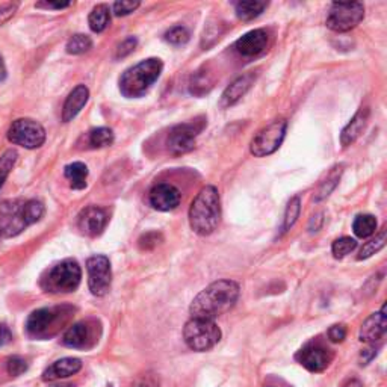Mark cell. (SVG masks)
<instances>
[{"instance_id": "obj_45", "label": "cell", "mask_w": 387, "mask_h": 387, "mask_svg": "<svg viewBox=\"0 0 387 387\" xmlns=\"http://www.w3.org/2000/svg\"><path fill=\"white\" fill-rule=\"evenodd\" d=\"M6 79V65L2 56H0V82H3Z\"/></svg>"}, {"instance_id": "obj_34", "label": "cell", "mask_w": 387, "mask_h": 387, "mask_svg": "<svg viewBox=\"0 0 387 387\" xmlns=\"http://www.w3.org/2000/svg\"><path fill=\"white\" fill-rule=\"evenodd\" d=\"M191 38L190 31L183 26H174L165 34V41L173 45H183Z\"/></svg>"}, {"instance_id": "obj_22", "label": "cell", "mask_w": 387, "mask_h": 387, "mask_svg": "<svg viewBox=\"0 0 387 387\" xmlns=\"http://www.w3.org/2000/svg\"><path fill=\"white\" fill-rule=\"evenodd\" d=\"M90 99V90L85 85H78L70 94L62 108V121L69 122L78 117L79 112L87 105Z\"/></svg>"}, {"instance_id": "obj_14", "label": "cell", "mask_w": 387, "mask_h": 387, "mask_svg": "<svg viewBox=\"0 0 387 387\" xmlns=\"http://www.w3.org/2000/svg\"><path fill=\"white\" fill-rule=\"evenodd\" d=\"M301 366L310 372H323L333 360V353L321 344H307L295 356Z\"/></svg>"}, {"instance_id": "obj_20", "label": "cell", "mask_w": 387, "mask_h": 387, "mask_svg": "<svg viewBox=\"0 0 387 387\" xmlns=\"http://www.w3.org/2000/svg\"><path fill=\"white\" fill-rule=\"evenodd\" d=\"M80 370H82V362L79 358L65 357L47 367V370L43 372V380L55 381V380L69 379V377L78 374Z\"/></svg>"}, {"instance_id": "obj_42", "label": "cell", "mask_w": 387, "mask_h": 387, "mask_svg": "<svg viewBox=\"0 0 387 387\" xmlns=\"http://www.w3.org/2000/svg\"><path fill=\"white\" fill-rule=\"evenodd\" d=\"M132 387H159V381L156 380L155 375H143L134 383Z\"/></svg>"}, {"instance_id": "obj_1", "label": "cell", "mask_w": 387, "mask_h": 387, "mask_svg": "<svg viewBox=\"0 0 387 387\" xmlns=\"http://www.w3.org/2000/svg\"><path fill=\"white\" fill-rule=\"evenodd\" d=\"M241 288L233 280H218L203 289L191 303L192 318L215 319L229 311L239 298Z\"/></svg>"}, {"instance_id": "obj_23", "label": "cell", "mask_w": 387, "mask_h": 387, "mask_svg": "<svg viewBox=\"0 0 387 387\" xmlns=\"http://www.w3.org/2000/svg\"><path fill=\"white\" fill-rule=\"evenodd\" d=\"M268 5V2H259V0H242V2L234 3V13L239 20L250 22L265 11Z\"/></svg>"}, {"instance_id": "obj_41", "label": "cell", "mask_w": 387, "mask_h": 387, "mask_svg": "<svg viewBox=\"0 0 387 387\" xmlns=\"http://www.w3.org/2000/svg\"><path fill=\"white\" fill-rule=\"evenodd\" d=\"M17 8H18L17 3H9L6 6L0 8V26H2L3 23H6L9 18H11L15 14Z\"/></svg>"}, {"instance_id": "obj_37", "label": "cell", "mask_w": 387, "mask_h": 387, "mask_svg": "<svg viewBox=\"0 0 387 387\" xmlns=\"http://www.w3.org/2000/svg\"><path fill=\"white\" fill-rule=\"evenodd\" d=\"M139 2H132V0H121V2H115L112 5V11L117 17H122V15H129L139 8Z\"/></svg>"}, {"instance_id": "obj_36", "label": "cell", "mask_w": 387, "mask_h": 387, "mask_svg": "<svg viewBox=\"0 0 387 387\" xmlns=\"http://www.w3.org/2000/svg\"><path fill=\"white\" fill-rule=\"evenodd\" d=\"M6 371H8L9 375H13V377L22 375V374H24L27 371V362L24 360V358H22V357L14 356V357H11L8 360Z\"/></svg>"}, {"instance_id": "obj_43", "label": "cell", "mask_w": 387, "mask_h": 387, "mask_svg": "<svg viewBox=\"0 0 387 387\" xmlns=\"http://www.w3.org/2000/svg\"><path fill=\"white\" fill-rule=\"evenodd\" d=\"M11 339H13V335L9 332V328L6 325H0V346L11 342Z\"/></svg>"}, {"instance_id": "obj_17", "label": "cell", "mask_w": 387, "mask_h": 387, "mask_svg": "<svg viewBox=\"0 0 387 387\" xmlns=\"http://www.w3.org/2000/svg\"><path fill=\"white\" fill-rule=\"evenodd\" d=\"M181 191L169 183H159L150 191V204L160 212L176 209L181 204Z\"/></svg>"}, {"instance_id": "obj_16", "label": "cell", "mask_w": 387, "mask_h": 387, "mask_svg": "<svg viewBox=\"0 0 387 387\" xmlns=\"http://www.w3.org/2000/svg\"><path fill=\"white\" fill-rule=\"evenodd\" d=\"M269 43V34L265 29H254L250 31L234 43V49L239 55L253 58L267 50Z\"/></svg>"}, {"instance_id": "obj_24", "label": "cell", "mask_w": 387, "mask_h": 387, "mask_svg": "<svg viewBox=\"0 0 387 387\" xmlns=\"http://www.w3.org/2000/svg\"><path fill=\"white\" fill-rule=\"evenodd\" d=\"M212 88H213V78L206 69L198 70L192 74V78L190 80V91L192 96L202 97L204 94L209 92Z\"/></svg>"}, {"instance_id": "obj_40", "label": "cell", "mask_w": 387, "mask_h": 387, "mask_svg": "<svg viewBox=\"0 0 387 387\" xmlns=\"http://www.w3.org/2000/svg\"><path fill=\"white\" fill-rule=\"evenodd\" d=\"M160 236L157 233H147L144 234L143 238L139 239V245H141V248H144V250H150V248H153L157 245V241H159Z\"/></svg>"}, {"instance_id": "obj_38", "label": "cell", "mask_w": 387, "mask_h": 387, "mask_svg": "<svg viewBox=\"0 0 387 387\" xmlns=\"http://www.w3.org/2000/svg\"><path fill=\"white\" fill-rule=\"evenodd\" d=\"M136 44H138V40L135 38V36H129V38H126L125 41H122V43L117 47L115 58H117V59L126 58V56H129L132 52L135 50Z\"/></svg>"}, {"instance_id": "obj_25", "label": "cell", "mask_w": 387, "mask_h": 387, "mask_svg": "<svg viewBox=\"0 0 387 387\" xmlns=\"http://www.w3.org/2000/svg\"><path fill=\"white\" fill-rule=\"evenodd\" d=\"M67 181L70 182V186L73 190H83L87 186V177H88V168L82 162H73L65 167L64 171Z\"/></svg>"}, {"instance_id": "obj_30", "label": "cell", "mask_w": 387, "mask_h": 387, "mask_svg": "<svg viewBox=\"0 0 387 387\" xmlns=\"http://www.w3.org/2000/svg\"><path fill=\"white\" fill-rule=\"evenodd\" d=\"M384 245H386V230H383L379 236H375V238L371 239L370 242H366L362 247L360 254H358L357 259L358 260L370 259L375 253H379L381 248H384Z\"/></svg>"}, {"instance_id": "obj_28", "label": "cell", "mask_w": 387, "mask_h": 387, "mask_svg": "<svg viewBox=\"0 0 387 387\" xmlns=\"http://www.w3.org/2000/svg\"><path fill=\"white\" fill-rule=\"evenodd\" d=\"M114 143V132L108 127H97L90 132L88 144L92 148H103L109 147Z\"/></svg>"}, {"instance_id": "obj_3", "label": "cell", "mask_w": 387, "mask_h": 387, "mask_svg": "<svg viewBox=\"0 0 387 387\" xmlns=\"http://www.w3.org/2000/svg\"><path fill=\"white\" fill-rule=\"evenodd\" d=\"M221 200L215 186H204L190 207V225L200 236L212 234L220 224Z\"/></svg>"}, {"instance_id": "obj_29", "label": "cell", "mask_w": 387, "mask_h": 387, "mask_svg": "<svg viewBox=\"0 0 387 387\" xmlns=\"http://www.w3.org/2000/svg\"><path fill=\"white\" fill-rule=\"evenodd\" d=\"M92 47V41L88 35L83 34H76L73 35L71 38L67 43V52L70 55H82L85 52H88Z\"/></svg>"}, {"instance_id": "obj_21", "label": "cell", "mask_w": 387, "mask_h": 387, "mask_svg": "<svg viewBox=\"0 0 387 387\" xmlns=\"http://www.w3.org/2000/svg\"><path fill=\"white\" fill-rule=\"evenodd\" d=\"M367 120H370V108L358 109L357 114L351 118V121L348 122L341 134V144L344 148L354 144L356 141L360 138L363 130L367 126Z\"/></svg>"}, {"instance_id": "obj_4", "label": "cell", "mask_w": 387, "mask_h": 387, "mask_svg": "<svg viewBox=\"0 0 387 387\" xmlns=\"http://www.w3.org/2000/svg\"><path fill=\"white\" fill-rule=\"evenodd\" d=\"M164 70V64L157 58L141 61L122 73L120 78V91L125 97L138 99L153 87Z\"/></svg>"}, {"instance_id": "obj_9", "label": "cell", "mask_w": 387, "mask_h": 387, "mask_svg": "<svg viewBox=\"0 0 387 387\" xmlns=\"http://www.w3.org/2000/svg\"><path fill=\"white\" fill-rule=\"evenodd\" d=\"M288 121L286 120H276L269 122L267 127L258 132V135L253 138L250 144V152L256 157H265L272 153H276L283 144V139L286 136Z\"/></svg>"}, {"instance_id": "obj_27", "label": "cell", "mask_w": 387, "mask_h": 387, "mask_svg": "<svg viewBox=\"0 0 387 387\" xmlns=\"http://www.w3.org/2000/svg\"><path fill=\"white\" fill-rule=\"evenodd\" d=\"M377 229V218L374 215H358L353 223V230L358 238H370Z\"/></svg>"}, {"instance_id": "obj_5", "label": "cell", "mask_w": 387, "mask_h": 387, "mask_svg": "<svg viewBox=\"0 0 387 387\" xmlns=\"http://www.w3.org/2000/svg\"><path fill=\"white\" fill-rule=\"evenodd\" d=\"M73 314L74 307L67 304L38 309L27 318L26 330L35 339H50L69 324Z\"/></svg>"}, {"instance_id": "obj_46", "label": "cell", "mask_w": 387, "mask_h": 387, "mask_svg": "<svg viewBox=\"0 0 387 387\" xmlns=\"http://www.w3.org/2000/svg\"><path fill=\"white\" fill-rule=\"evenodd\" d=\"M345 387H363L360 381H357V380H353V381H349Z\"/></svg>"}, {"instance_id": "obj_7", "label": "cell", "mask_w": 387, "mask_h": 387, "mask_svg": "<svg viewBox=\"0 0 387 387\" xmlns=\"http://www.w3.org/2000/svg\"><path fill=\"white\" fill-rule=\"evenodd\" d=\"M183 337L186 345L194 351H207L213 348L221 339V330L212 319L192 318L188 321L183 328Z\"/></svg>"}, {"instance_id": "obj_19", "label": "cell", "mask_w": 387, "mask_h": 387, "mask_svg": "<svg viewBox=\"0 0 387 387\" xmlns=\"http://www.w3.org/2000/svg\"><path fill=\"white\" fill-rule=\"evenodd\" d=\"M386 330H387V315H386V306H383L380 311H375V314H372L362 324L358 339H360L362 342H375L384 336Z\"/></svg>"}, {"instance_id": "obj_11", "label": "cell", "mask_w": 387, "mask_h": 387, "mask_svg": "<svg viewBox=\"0 0 387 387\" xmlns=\"http://www.w3.org/2000/svg\"><path fill=\"white\" fill-rule=\"evenodd\" d=\"M204 126H206V120L198 118L191 122H185V125L176 126L174 129H171V132H169L167 138L168 152L174 156L190 153L195 147V138L204 129Z\"/></svg>"}, {"instance_id": "obj_12", "label": "cell", "mask_w": 387, "mask_h": 387, "mask_svg": "<svg viewBox=\"0 0 387 387\" xmlns=\"http://www.w3.org/2000/svg\"><path fill=\"white\" fill-rule=\"evenodd\" d=\"M101 336V327L96 319H85L73 324L64 333L62 344L74 349H91L97 345Z\"/></svg>"}, {"instance_id": "obj_35", "label": "cell", "mask_w": 387, "mask_h": 387, "mask_svg": "<svg viewBox=\"0 0 387 387\" xmlns=\"http://www.w3.org/2000/svg\"><path fill=\"white\" fill-rule=\"evenodd\" d=\"M300 212H301V200L300 197H294L290 198V202L288 203V207H286V212H285V225H283V229L289 230L292 225H294L298 220L300 216Z\"/></svg>"}, {"instance_id": "obj_8", "label": "cell", "mask_w": 387, "mask_h": 387, "mask_svg": "<svg viewBox=\"0 0 387 387\" xmlns=\"http://www.w3.org/2000/svg\"><path fill=\"white\" fill-rule=\"evenodd\" d=\"M365 18V5L360 2H336L330 6L325 24L333 32H348Z\"/></svg>"}, {"instance_id": "obj_39", "label": "cell", "mask_w": 387, "mask_h": 387, "mask_svg": "<svg viewBox=\"0 0 387 387\" xmlns=\"http://www.w3.org/2000/svg\"><path fill=\"white\" fill-rule=\"evenodd\" d=\"M346 337V328L345 325L342 324H336L333 327H330L328 330V339L335 344H339V342H344Z\"/></svg>"}, {"instance_id": "obj_44", "label": "cell", "mask_w": 387, "mask_h": 387, "mask_svg": "<svg viewBox=\"0 0 387 387\" xmlns=\"http://www.w3.org/2000/svg\"><path fill=\"white\" fill-rule=\"evenodd\" d=\"M71 3L67 2V3H55V2H43V3H38L36 6L38 8H52V9H64V8H69Z\"/></svg>"}, {"instance_id": "obj_32", "label": "cell", "mask_w": 387, "mask_h": 387, "mask_svg": "<svg viewBox=\"0 0 387 387\" xmlns=\"http://www.w3.org/2000/svg\"><path fill=\"white\" fill-rule=\"evenodd\" d=\"M357 247V241L353 238H348V236H344V238H339L333 242L332 245V251L333 256L336 259H342L345 258L346 254H349L351 251H354Z\"/></svg>"}, {"instance_id": "obj_2", "label": "cell", "mask_w": 387, "mask_h": 387, "mask_svg": "<svg viewBox=\"0 0 387 387\" xmlns=\"http://www.w3.org/2000/svg\"><path fill=\"white\" fill-rule=\"evenodd\" d=\"M44 204L38 200H5L0 203V236L15 238L44 216Z\"/></svg>"}, {"instance_id": "obj_10", "label": "cell", "mask_w": 387, "mask_h": 387, "mask_svg": "<svg viewBox=\"0 0 387 387\" xmlns=\"http://www.w3.org/2000/svg\"><path fill=\"white\" fill-rule=\"evenodd\" d=\"M9 143L20 146L27 150L38 148L45 141V130L44 127L31 118H20L15 120L11 127L8 130Z\"/></svg>"}, {"instance_id": "obj_33", "label": "cell", "mask_w": 387, "mask_h": 387, "mask_svg": "<svg viewBox=\"0 0 387 387\" xmlns=\"http://www.w3.org/2000/svg\"><path fill=\"white\" fill-rule=\"evenodd\" d=\"M341 168H339V171H337V168H335V171H332V174H330L327 177V181L323 182V185L319 186V190L315 195V200L316 202H321V200H324V198H327L330 194H332V191L336 188L337 182H339V178H341Z\"/></svg>"}, {"instance_id": "obj_18", "label": "cell", "mask_w": 387, "mask_h": 387, "mask_svg": "<svg viewBox=\"0 0 387 387\" xmlns=\"http://www.w3.org/2000/svg\"><path fill=\"white\" fill-rule=\"evenodd\" d=\"M254 80H256V74L254 73H245V74H242V76L236 78L221 94L218 106L221 109H227V108L236 105V103H238L245 96V94L250 91Z\"/></svg>"}, {"instance_id": "obj_15", "label": "cell", "mask_w": 387, "mask_h": 387, "mask_svg": "<svg viewBox=\"0 0 387 387\" xmlns=\"http://www.w3.org/2000/svg\"><path fill=\"white\" fill-rule=\"evenodd\" d=\"M108 224V213L105 209L97 206H88L83 209L78 216V227L79 230L90 236V238H96L101 234Z\"/></svg>"}, {"instance_id": "obj_13", "label": "cell", "mask_w": 387, "mask_h": 387, "mask_svg": "<svg viewBox=\"0 0 387 387\" xmlns=\"http://www.w3.org/2000/svg\"><path fill=\"white\" fill-rule=\"evenodd\" d=\"M88 286L92 295L103 297L111 289L112 271L111 262L106 256H92L87 260Z\"/></svg>"}, {"instance_id": "obj_31", "label": "cell", "mask_w": 387, "mask_h": 387, "mask_svg": "<svg viewBox=\"0 0 387 387\" xmlns=\"http://www.w3.org/2000/svg\"><path fill=\"white\" fill-rule=\"evenodd\" d=\"M17 157H18V155L13 148L6 150V152L0 156V190H2V186L8 178L9 173H11V169L14 168V165L17 162Z\"/></svg>"}, {"instance_id": "obj_47", "label": "cell", "mask_w": 387, "mask_h": 387, "mask_svg": "<svg viewBox=\"0 0 387 387\" xmlns=\"http://www.w3.org/2000/svg\"><path fill=\"white\" fill-rule=\"evenodd\" d=\"M0 238H2V236H0Z\"/></svg>"}, {"instance_id": "obj_26", "label": "cell", "mask_w": 387, "mask_h": 387, "mask_svg": "<svg viewBox=\"0 0 387 387\" xmlns=\"http://www.w3.org/2000/svg\"><path fill=\"white\" fill-rule=\"evenodd\" d=\"M88 23L92 32L100 34L106 29L111 23V9L108 5H97L92 9L90 17H88Z\"/></svg>"}, {"instance_id": "obj_6", "label": "cell", "mask_w": 387, "mask_h": 387, "mask_svg": "<svg viewBox=\"0 0 387 387\" xmlns=\"http://www.w3.org/2000/svg\"><path fill=\"white\" fill-rule=\"evenodd\" d=\"M80 280L79 263L74 259H65L44 272L40 285L47 294H70L79 288Z\"/></svg>"}]
</instances>
